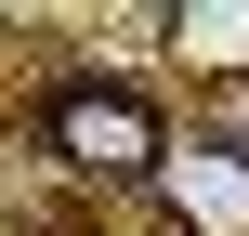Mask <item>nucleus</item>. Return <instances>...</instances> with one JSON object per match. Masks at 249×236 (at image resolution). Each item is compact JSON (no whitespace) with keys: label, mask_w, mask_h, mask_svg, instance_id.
I'll return each mask as SVG.
<instances>
[{"label":"nucleus","mask_w":249,"mask_h":236,"mask_svg":"<svg viewBox=\"0 0 249 236\" xmlns=\"http://www.w3.org/2000/svg\"><path fill=\"white\" fill-rule=\"evenodd\" d=\"M144 184H158L171 236H249V145L236 131H171Z\"/></svg>","instance_id":"nucleus-2"},{"label":"nucleus","mask_w":249,"mask_h":236,"mask_svg":"<svg viewBox=\"0 0 249 236\" xmlns=\"http://www.w3.org/2000/svg\"><path fill=\"white\" fill-rule=\"evenodd\" d=\"M158 53L184 79H249V0H171L158 13Z\"/></svg>","instance_id":"nucleus-3"},{"label":"nucleus","mask_w":249,"mask_h":236,"mask_svg":"<svg viewBox=\"0 0 249 236\" xmlns=\"http://www.w3.org/2000/svg\"><path fill=\"white\" fill-rule=\"evenodd\" d=\"M39 145H53V171H79V184H144L158 145H171V118H158L131 79H66V92L39 105Z\"/></svg>","instance_id":"nucleus-1"}]
</instances>
